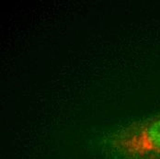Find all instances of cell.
<instances>
[{
	"label": "cell",
	"instance_id": "1",
	"mask_svg": "<svg viewBox=\"0 0 160 159\" xmlns=\"http://www.w3.org/2000/svg\"><path fill=\"white\" fill-rule=\"evenodd\" d=\"M111 145L126 159H160V115L122 129L111 138Z\"/></svg>",
	"mask_w": 160,
	"mask_h": 159
}]
</instances>
